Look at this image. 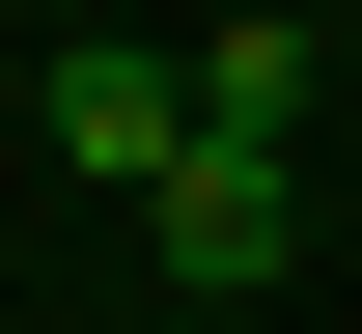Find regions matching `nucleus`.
<instances>
[{
	"label": "nucleus",
	"instance_id": "f257e3e1",
	"mask_svg": "<svg viewBox=\"0 0 362 334\" xmlns=\"http://www.w3.org/2000/svg\"><path fill=\"white\" fill-rule=\"evenodd\" d=\"M28 112H56V167H112V195L195 167V56H112V28H84V56H28Z\"/></svg>",
	"mask_w": 362,
	"mask_h": 334
},
{
	"label": "nucleus",
	"instance_id": "7ed1b4c3",
	"mask_svg": "<svg viewBox=\"0 0 362 334\" xmlns=\"http://www.w3.org/2000/svg\"><path fill=\"white\" fill-rule=\"evenodd\" d=\"M307 112H334V56H307V28H195V140H223V167H279Z\"/></svg>",
	"mask_w": 362,
	"mask_h": 334
},
{
	"label": "nucleus",
	"instance_id": "f03ea898",
	"mask_svg": "<svg viewBox=\"0 0 362 334\" xmlns=\"http://www.w3.org/2000/svg\"><path fill=\"white\" fill-rule=\"evenodd\" d=\"M139 251H168V279H195V306H251V279H279V251H307V195H279V167H223V140H195L168 195H139Z\"/></svg>",
	"mask_w": 362,
	"mask_h": 334
}]
</instances>
